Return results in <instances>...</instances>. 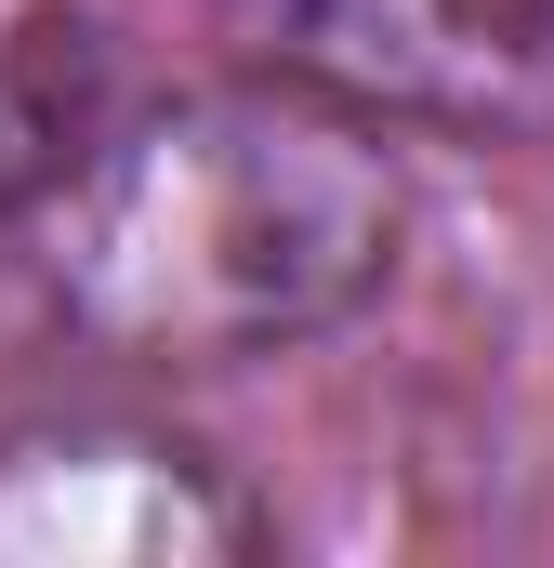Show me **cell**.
<instances>
[{
  "mask_svg": "<svg viewBox=\"0 0 554 568\" xmlns=\"http://www.w3.org/2000/svg\"><path fill=\"white\" fill-rule=\"evenodd\" d=\"M0 185H13V145H0Z\"/></svg>",
  "mask_w": 554,
  "mask_h": 568,
  "instance_id": "cell-1",
  "label": "cell"
}]
</instances>
